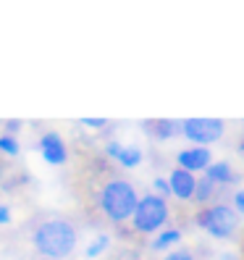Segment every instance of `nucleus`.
Returning a JSON list of instances; mask_svg holds the SVG:
<instances>
[{
  "instance_id": "23",
  "label": "nucleus",
  "mask_w": 244,
  "mask_h": 260,
  "mask_svg": "<svg viewBox=\"0 0 244 260\" xmlns=\"http://www.w3.org/2000/svg\"><path fill=\"white\" fill-rule=\"evenodd\" d=\"M218 260H239V255H236V252H221Z\"/></svg>"
},
{
  "instance_id": "5",
  "label": "nucleus",
  "mask_w": 244,
  "mask_h": 260,
  "mask_svg": "<svg viewBox=\"0 0 244 260\" xmlns=\"http://www.w3.org/2000/svg\"><path fill=\"white\" fill-rule=\"evenodd\" d=\"M226 132V121L221 118H187L181 134L197 147H207L213 142H218Z\"/></svg>"
},
{
  "instance_id": "15",
  "label": "nucleus",
  "mask_w": 244,
  "mask_h": 260,
  "mask_svg": "<svg viewBox=\"0 0 244 260\" xmlns=\"http://www.w3.org/2000/svg\"><path fill=\"white\" fill-rule=\"evenodd\" d=\"M0 152H6V155H16V152H19V142L13 140L11 134H3V137H0Z\"/></svg>"
},
{
  "instance_id": "9",
  "label": "nucleus",
  "mask_w": 244,
  "mask_h": 260,
  "mask_svg": "<svg viewBox=\"0 0 244 260\" xmlns=\"http://www.w3.org/2000/svg\"><path fill=\"white\" fill-rule=\"evenodd\" d=\"M145 129L155 137V140H173L176 134H181L184 121L176 118H155V121H145Z\"/></svg>"
},
{
  "instance_id": "22",
  "label": "nucleus",
  "mask_w": 244,
  "mask_h": 260,
  "mask_svg": "<svg viewBox=\"0 0 244 260\" xmlns=\"http://www.w3.org/2000/svg\"><path fill=\"white\" fill-rule=\"evenodd\" d=\"M6 129L8 132H19L21 129V121H6Z\"/></svg>"
},
{
  "instance_id": "17",
  "label": "nucleus",
  "mask_w": 244,
  "mask_h": 260,
  "mask_svg": "<svg viewBox=\"0 0 244 260\" xmlns=\"http://www.w3.org/2000/svg\"><path fill=\"white\" fill-rule=\"evenodd\" d=\"M231 208L239 213V216H244V189H234V194H231Z\"/></svg>"
},
{
  "instance_id": "3",
  "label": "nucleus",
  "mask_w": 244,
  "mask_h": 260,
  "mask_svg": "<svg viewBox=\"0 0 244 260\" xmlns=\"http://www.w3.org/2000/svg\"><path fill=\"white\" fill-rule=\"evenodd\" d=\"M239 213L228 203H213L207 208H200L194 216V223L207 232L213 239H231L239 232Z\"/></svg>"
},
{
  "instance_id": "14",
  "label": "nucleus",
  "mask_w": 244,
  "mask_h": 260,
  "mask_svg": "<svg viewBox=\"0 0 244 260\" xmlns=\"http://www.w3.org/2000/svg\"><path fill=\"white\" fill-rule=\"evenodd\" d=\"M108 244H111V239L105 237V234H102V237H97V239H95V242L87 247V257H97L100 252H105V250H108Z\"/></svg>"
},
{
  "instance_id": "13",
  "label": "nucleus",
  "mask_w": 244,
  "mask_h": 260,
  "mask_svg": "<svg viewBox=\"0 0 244 260\" xmlns=\"http://www.w3.org/2000/svg\"><path fill=\"white\" fill-rule=\"evenodd\" d=\"M118 163L124 166V168H136V166L142 163V150L134 147V145L131 147H124V152L118 155Z\"/></svg>"
},
{
  "instance_id": "19",
  "label": "nucleus",
  "mask_w": 244,
  "mask_h": 260,
  "mask_svg": "<svg viewBox=\"0 0 244 260\" xmlns=\"http://www.w3.org/2000/svg\"><path fill=\"white\" fill-rule=\"evenodd\" d=\"M105 152H108V158L118 160V155L124 152V145H121V142H108V145H105Z\"/></svg>"
},
{
  "instance_id": "7",
  "label": "nucleus",
  "mask_w": 244,
  "mask_h": 260,
  "mask_svg": "<svg viewBox=\"0 0 244 260\" xmlns=\"http://www.w3.org/2000/svg\"><path fill=\"white\" fill-rule=\"evenodd\" d=\"M168 184H171V197H179V200H184V203L194 200V192H197V176L194 174L176 166L168 174Z\"/></svg>"
},
{
  "instance_id": "12",
  "label": "nucleus",
  "mask_w": 244,
  "mask_h": 260,
  "mask_svg": "<svg viewBox=\"0 0 244 260\" xmlns=\"http://www.w3.org/2000/svg\"><path fill=\"white\" fill-rule=\"evenodd\" d=\"M179 242H181V232H179V229H163V232L150 242V247L155 252H163V250H171L173 244H179Z\"/></svg>"
},
{
  "instance_id": "21",
  "label": "nucleus",
  "mask_w": 244,
  "mask_h": 260,
  "mask_svg": "<svg viewBox=\"0 0 244 260\" xmlns=\"http://www.w3.org/2000/svg\"><path fill=\"white\" fill-rule=\"evenodd\" d=\"M6 223H11V210L6 205H0V226H6Z\"/></svg>"
},
{
  "instance_id": "2",
  "label": "nucleus",
  "mask_w": 244,
  "mask_h": 260,
  "mask_svg": "<svg viewBox=\"0 0 244 260\" xmlns=\"http://www.w3.org/2000/svg\"><path fill=\"white\" fill-rule=\"evenodd\" d=\"M136 205H140V197H136V189L126 179H111L100 192V208L113 223L129 221Z\"/></svg>"
},
{
  "instance_id": "8",
  "label": "nucleus",
  "mask_w": 244,
  "mask_h": 260,
  "mask_svg": "<svg viewBox=\"0 0 244 260\" xmlns=\"http://www.w3.org/2000/svg\"><path fill=\"white\" fill-rule=\"evenodd\" d=\"M40 150H42V158L53 163V166H63L68 160V150L63 145V140L55 134V132H48V134H42V140H40Z\"/></svg>"
},
{
  "instance_id": "20",
  "label": "nucleus",
  "mask_w": 244,
  "mask_h": 260,
  "mask_svg": "<svg viewBox=\"0 0 244 260\" xmlns=\"http://www.w3.org/2000/svg\"><path fill=\"white\" fill-rule=\"evenodd\" d=\"M82 124L89 126V129H105V126H108V121H105V118H82Z\"/></svg>"
},
{
  "instance_id": "4",
  "label": "nucleus",
  "mask_w": 244,
  "mask_h": 260,
  "mask_svg": "<svg viewBox=\"0 0 244 260\" xmlns=\"http://www.w3.org/2000/svg\"><path fill=\"white\" fill-rule=\"evenodd\" d=\"M171 221V208L165 203V197H158L155 192L140 197V205H136L134 216H131V226L134 232L140 234H160Z\"/></svg>"
},
{
  "instance_id": "10",
  "label": "nucleus",
  "mask_w": 244,
  "mask_h": 260,
  "mask_svg": "<svg viewBox=\"0 0 244 260\" xmlns=\"http://www.w3.org/2000/svg\"><path fill=\"white\" fill-rule=\"evenodd\" d=\"M202 176H207L213 184H218V187H231V184H236V179H239L234 174V166L228 163V160H213L210 168H207Z\"/></svg>"
},
{
  "instance_id": "16",
  "label": "nucleus",
  "mask_w": 244,
  "mask_h": 260,
  "mask_svg": "<svg viewBox=\"0 0 244 260\" xmlns=\"http://www.w3.org/2000/svg\"><path fill=\"white\" fill-rule=\"evenodd\" d=\"M152 189H155L158 197H171V184H168V179H163V176L152 179Z\"/></svg>"
},
{
  "instance_id": "11",
  "label": "nucleus",
  "mask_w": 244,
  "mask_h": 260,
  "mask_svg": "<svg viewBox=\"0 0 244 260\" xmlns=\"http://www.w3.org/2000/svg\"><path fill=\"white\" fill-rule=\"evenodd\" d=\"M221 189H223V187L213 184L207 176L197 179V192H194V200H192V203L200 205V208H207V205H213V203H221Z\"/></svg>"
},
{
  "instance_id": "1",
  "label": "nucleus",
  "mask_w": 244,
  "mask_h": 260,
  "mask_svg": "<svg viewBox=\"0 0 244 260\" xmlns=\"http://www.w3.org/2000/svg\"><path fill=\"white\" fill-rule=\"evenodd\" d=\"M32 242H34L37 252L45 255L48 260H63L76 247V229L63 218H53L34 229Z\"/></svg>"
},
{
  "instance_id": "18",
  "label": "nucleus",
  "mask_w": 244,
  "mask_h": 260,
  "mask_svg": "<svg viewBox=\"0 0 244 260\" xmlns=\"http://www.w3.org/2000/svg\"><path fill=\"white\" fill-rule=\"evenodd\" d=\"M163 260H197V257L192 255V250H181V247H179V250H171Z\"/></svg>"
},
{
  "instance_id": "6",
  "label": "nucleus",
  "mask_w": 244,
  "mask_h": 260,
  "mask_svg": "<svg viewBox=\"0 0 244 260\" xmlns=\"http://www.w3.org/2000/svg\"><path fill=\"white\" fill-rule=\"evenodd\" d=\"M176 163H179V168H184V171H189V174H205L207 168H210V163H213V152L207 150V147H197V145H192V147H187V150H181L179 155H176Z\"/></svg>"
}]
</instances>
